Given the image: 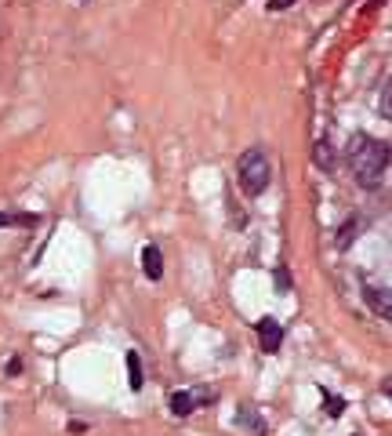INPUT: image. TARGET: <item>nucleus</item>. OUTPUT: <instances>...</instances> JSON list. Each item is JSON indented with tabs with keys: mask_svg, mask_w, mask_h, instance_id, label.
<instances>
[{
	"mask_svg": "<svg viewBox=\"0 0 392 436\" xmlns=\"http://www.w3.org/2000/svg\"><path fill=\"white\" fill-rule=\"evenodd\" d=\"M392 164V149L371 135H352L349 138V168H352V178L364 185V190H378L385 171Z\"/></svg>",
	"mask_w": 392,
	"mask_h": 436,
	"instance_id": "f257e3e1",
	"label": "nucleus"
},
{
	"mask_svg": "<svg viewBox=\"0 0 392 436\" xmlns=\"http://www.w3.org/2000/svg\"><path fill=\"white\" fill-rule=\"evenodd\" d=\"M236 178H240V190L247 197H262L269 190V178H273V164L262 149H247L236 164Z\"/></svg>",
	"mask_w": 392,
	"mask_h": 436,
	"instance_id": "f03ea898",
	"label": "nucleus"
},
{
	"mask_svg": "<svg viewBox=\"0 0 392 436\" xmlns=\"http://www.w3.org/2000/svg\"><path fill=\"white\" fill-rule=\"evenodd\" d=\"M258 338H262V349H265V353H280V346H284V327H280L273 317H265V320H258Z\"/></svg>",
	"mask_w": 392,
	"mask_h": 436,
	"instance_id": "7ed1b4c3",
	"label": "nucleus"
},
{
	"mask_svg": "<svg viewBox=\"0 0 392 436\" xmlns=\"http://www.w3.org/2000/svg\"><path fill=\"white\" fill-rule=\"evenodd\" d=\"M142 273L149 280H160L164 276V255H160V247H153V244L142 247Z\"/></svg>",
	"mask_w": 392,
	"mask_h": 436,
	"instance_id": "20e7f679",
	"label": "nucleus"
},
{
	"mask_svg": "<svg viewBox=\"0 0 392 436\" xmlns=\"http://www.w3.org/2000/svg\"><path fill=\"white\" fill-rule=\"evenodd\" d=\"M367 302H371V309H374L378 317L392 320V291H374V288H367Z\"/></svg>",
	"mask_w": 392,
	"mask_h": 436,
	"instance_id": "39448f33",
	"label": "nucleus"
},
{
	"mask_svg": "<svg viewBox=\"0 0 392 436\" xmlns=\"http://www.w3.org/2000/svg\"><path fill=\"white\" fill-rule=\"evenodd\" d=\"M124 360H128V386L138 393V389L145 386V375H142V360H138V353H128Z\"/></svg>",
	"mask_w": 392,
	"mask_h": 436,
	"instance_id": "423d86ee",
	"label": "nucleus"
},
{
	"mask_svg": "<svg viewBox=\"0 0 392 436\" xmlns=\"http://www.w3.org/2000/svg\"><path fill=\"white\" fill-rule=\"evenodd\" d=\"M193 393H182V389H178V393H171V411L178 415V418H186V415H193Z\"/></svg>",
	"mask_w": 392,
	"mask_h": 436,
	"instance_id": "0eeeda50",
	"label": "nucleus"
},
{
	"mask_svg": "<svg viewBox=\"0 0 392 436\" xmlns=\"http://www.w3.org/2000/svg\"><path fill=\"white\" fill-rule=\"evenodd\" d=\"M313 160H316V168L330 171V168H335V146H330L327 138H323V142H316V153H313Z\"/></svg>",
	"mask_w": 392,
	"mask_h": 436,
	"instance_id": "6e6552de",
	"label": "nucleus"
},
{
	"mask_svg": "<svg viewBox=\"0 0 392 436\" xmlns=\"http://www.w3.org/2000/svg\"><path fill=\"white\" fill-rule=\"evenodd\" d=\"M236 425H244V429H251V432H265V422L258 418V411H251V408H244L236 415Z\"/></svg>",
	"mask_w": 392,
	"mask_h": 436,
	"instance_id": "1a4fd4ad",
	"label": "nucleus"
},
{
	"mask_svg": "<svg viewBox=\"0 0 392 436\" xmlns=\"http://www.w3.org/2000/svg\"><path fill=\"white\" fill-rule=\"evenodd\" d=\"M356 229H359V222H356V218H349V222L338 229V247H349L352 236H356Z\"/></svg>",
	"mask_w": 392,
	"mask_h": 436,
	"instance_id": "9d476101",
	"label": "nucleus"
},
{
	"mask_svg": "<svg viewBox=\"0 0 392 436\" xmlns=\"http://www.w3.org/2000/svg\"><path fill=\"white\" fill-rule=\"evenodd\" d=\"M26 222H33L29 214H11V211H0V229L4 226H26Z\"/></svg>",
	"mask_w": 392,
	"mask_h": 436,
	"instance_id": "9b49d317",
	"label": "nucleus"
},
{
	"mask_svg": "<svg viewBox=\"0 0 392 436\" xmlns=\"http://www.w3.org/2000/svg\"><path fill=\"white\" fill-rule=\"evenodd\" d=\"M378 109L385 113V120H392V80L385 84V91H381V102H378Z\"/></svg>",
	"mask_w": 392,
	"mask_h": 436,
	"instance_id": "f8f14e48",
	"label": "nucleus"
},
{
	"mask_svg": "<svg viewBox=\"0 0 392 436\" xmlns=\"http://www.w3.org/2000/svg\"><path fill=\"white\" fill-rule=\"evenodd\" d=\"M327 408H330V411H327L330 418H338V415H342V408H345V403H342L338 396H327Z\"/></svg>",
	"mask_w": 392,
	"mask_h": 436,
	"instance_id": "ddd939ff",
	"label": "nucleus"
},
{
	"mask_svg": "<svg viewBox=\"0 0 392 436\" xmlns=\"http://www.w3.org/2000/svg\"><path fill=\"white\" fill-rule=\"evenodd\" d=\"M294 0H269V11H287Z\"/></svg>",
	"mask_w": 392,
	"mask_h": 436,
	"instance_id": "4468645a",
	"label": "nucleus"
},
{
	"mask_svg": "<svg viewBox=\"0 0 392 436\" xmlns=\"http://www.w3.org/2000/svg\"><path fill=\"white\" fill-rule=\"evenodd\" d=\"M385 389H388V393H392V378H385Z\"/></svg>",
	"mask_w": 392,
	"mask_h": 436,
	"instance_id": "2eb2a0df",
	"label": "nucleus"
}]
</instances>
